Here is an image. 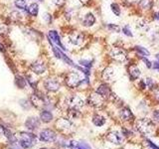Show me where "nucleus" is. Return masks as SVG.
I'll return each instance as SVG.
<instances>
[{"mask_svg":"<svg viewBox=\"0 0 159 149\" xmlns=\"http://www.w3.org/2000/svg\"><path fill=\"white\" fill-rule=\"evenodd\" d=\"M128 75L131 80H136L140 76V70L138 69L136 66L132 65L129 67V69H128Z\"/></svg>","mask_w":159,"mask_h":149,"instance_id":"nucleus-18","label":"nucleus"},{"mask_svg":"<svg viewBox=\"0 0 159 149\" xmlns=\"http://www.w3.org/2000/svg\"><path fill=\"white\" fill-rule=\"evenodd\" d=\"M154 18L159 21V12H157V13H155V14H154Z\"/></svg>","mask_w":159,"mask_h":149,"instance_id":"nucleus-41","label":"nucleus"},{"mask_svg":"<svg viewBox=\"0 0 159 149\" xmlns=\"http://www.w3.org/2000/svg\"><path fill=\"white\" fill-rule=\"evenodd\" d=\"M56 138H57V135L53 130L45 129L41 131V133H40V140H42V141L53 142L56 140Z\"/></svg>","mask_w":159,"mask_h":149,"instance_id":"nucleus-6","label":"nucleus"},{"mask_svg":"<svg viewBox=\"0 0 159 149\" xmlns=\"http://www.w3.org/2000/svg\"><path fill=\"white\" fill-rule=\"evenodd\" d=\"M88 101H89V104H91V106H92L97 107V106H103V98L100 95H99L97 92H95V93H92V95H89Z\"/></svg>","mask_w":159,"mask_h":149,"instance_id":"nucleus-7","label":"nucleus"},{"mask_svg":"<svg viewBox=\"0 0 159 149\" xmlns=\"http://www.w3.org/2000/svg\"><path fill=\"white\" fill-rule=\"evenodd\" d=\"M39 124H40L39 119H37L36 117H29L25 122L26 127H27L28 129H30V130L36 129V128L39 126Z\"/></svg>","mask_w":159,"mask_h":149,"instance_id":"nucleus-14","label":"nucleus"},{"mask_svg":"<svg viewBox=\"0 0 159 149\" xmlns=\"http://www.w3.org/2000/svg\"><path fill=\"white\" fill-rule=\"evenodd\" d=\"M135 51H136L138 54L142 55V56H149L148 50L143 48V47H141V46H136V47H135Z\"/></svg>","mask_w":159,"mask_h":149,"instance_id":"nucleus-26","label":"nucleus"},{"mask_svg":"<svg viewBox=\"0 0 159 149\" xmlns=\"http://www.w3.org/2000/svg\"><path fill=\"white\" fill-rule=\"evenodd\" d=\"M67 103L71 106V109H79L80 107H82L84 106V101L81 96L77 95H70L67 98Z\"/></svg>","mask_w":159,"mask_h":149,"instance_id":"nucleus-5","label":"nucleus"},{"mask_svg":"<svg viewBox=\"0 0 159 149\" xmlns=\"http://www.w3.org/2000/svg\"><path fill=\"white\" fill-rule=\"evenodd\" d=\"M79 64L81 66L85 67L86 69H89L92 66V61H89V60H80Z\"/></svg>","mask_w":159,"mask_h":149,"instance_id":"nucleus-29","label":"nucleus"},{"mask_svg":"<svg viewBox=\"0 0 159 149\" xmlns=\"http://www.w3.org/2000/svg\"><path fill=\"white\" fill-rule=\"evenodd\" d=\"M40 117H41V120L43 122H50L52 119H53V115H52L50 112L44 110V112H41V115H40Z\"/></svg>","mask_w":159,"mask_h":149,"instance_id":"nucleus-23","label":"nucleus"},{"mask_svg":"<svg viewBox=\"0 0 159 149\" xmlns=\"http://www.w3.org/2000/svg\"><path fill=\"white\" fill-rule=\"evenodd\" d=\"M80 1H81V2H82V3H83V4H88V3H89V1H91V0H80Z\"/></svg>","mask_w":159,"mask_h":149,"instance_id":"nucleus-40","label":"nucleus"},{"mask_svg":"<svg viewBox=\"0 0 159 149\" xmlns=\"http://www.w3.org/2000/svg\"><path fill=\"white\" fill-rule=\"evenodd\" d=\"M69 39H70V42L72 44H74L76 46H80L84 41V35L82 33H80V32H73L70 35Z\"/></svg>","mask_w":159,"mask_h":149,"instance_id":"nucleus-10","label":"nucleus"},{"mask_svg":"<svg viewBox=\"0 0 159 149\" xmlns=\"http://www.w3.org/2000/svg\"><path fill=\"white\" fill-rule=\"evenodd\" d=\"M82 81L83 80H81L79 74L76 72H72L70 74H68L67 77H66V84L69 87H71V89L79 87L81 83H82Z\"/></svg>","mask_w":159,"mask_h":149,"instance_id":"nucleus-2","label":"nucleus"},{"mask_svg":"<svg viewBox=\"0 0 159 149\" xmlns=\"http://www.w3.org/2000/svg\"><path fill=\"white\" fill-rule=\"evenodd\" d=\"M120 117L123 119L124 121H130L134 118V115L129 107H123L120 109Z\"/></svg>","mask_w":159,"mask_h":149,"instance_id":"nucleus-12","label":"nucleus"},{"mask_svg":"<svg viewBox=\"0 0 159 149\" xmlns=\"http://www.w3.org/2000/svg\"><path fill=\"white\" fill-rule=\"evenodd\" d=\"M139 6L142 9H149L152 6V0H141L139 2Z\"/></svg>","mask_w":159,"mask_h":149,"instance_id":"nucleus-25","label":"nucleus"},{"mask_svg":"<svg viewBox=\"0 0 159 149\" xmlns=\"http://www.w3.org/2000/svg\"><path fill=\"white\" fill-rule=\"evenodd\" d=\"M71 121L68 120V119H60L59 121H57V126L60 128V129H67V128L71 127Z\"/></svg>","mask_w":159,"mask_h":149,"instance_id":"nucleus-20","label":"nucleus"},{"mask_svg":"<svg viewBox=\"0 0 159 149\" xmlns=\"http://www.w3.org/2000/svg\"><path fill=\"white\" fill-rule=\"evenodd\" d=\"M44 19L46 20V22H48V23H50L52 21L51 15H50V14H48V13H45L44 14Z\"/></svg>","mask_w":159,"mask_h":149,"instance_id":"nucleus-36","label":"nucleus"},{"mask_svg":"<svg viewBox=\"0 0 159 149\" xmlns=\"http://www.w3.org/2000/svg\"><path fill=\"white\" fill-rule=\"evenodd\" d=\"M76 149H91V147L88 144H86V143H79V145H78Z\"/></svg>","mask_w":159,"mask_h":149,"instance_id":"nucleus-33","label":"nucleus"},{"mask_svg":"<svg viewBox=\"0 0 159 149\" xmlns=\"http://www.w3.org/2000/svg\"><path fill=\"white\" fill-rule=\"evenodd\" d=\"M153 69H155L156 71H158V72H159V62L153 63Z\"/></svg>","mask_w":159,"mask_h":149,"instance_id":"nucleus-39","label":"nucleus"},{"mask_svg":"<svg viewBox=\"0 0 159 149\" xmlns=\"http://www.w3.org/2000/svg\"><path fill=\"white\" fill-rule=\"evenodd\" d=\"M157 98L159 99V93H157Z\"/></svg>","mask_w":159,"mask_h":149,"instance_id":"nucleus-44","label":"nucleus"},{"mask_svg":"<svg viewBox=\"0 0 159 149\" xmlns=\"http://www.w3.org/2000/svg\"><path fill=\"white\" fill-rule=\"evenodd\" d=\"M147 142H148V145L150 146V148L151 149H159V147H157L155 144H153L151 141H149V140H147Z\"/></svg>","mask_w":159,"mask_h":149,"instance_id":"nucleus-38","label":"nucleus"},{"mask_svg":"<svg viewBox=\"0 0 159 149\" xmlns=\"http://www.w3.org/2000/svg\"><path fill=\"white\" fill-rule=\"evenodd\" d=\"M49 39H50V41H52V42H54L57 46L61 47L63 50H66V48L62 45V43H61L60 36H59V34H58L57 31L51 30L50 32H49Z\"/></svg>","mask_w":159,"mask_h":149,"instance_id":"nucleus-13","label":"nucleus"},{"mask_svg":"<svg viewBox=\"0 0 159 149\" xmlns=\"http://www.w3.org/2000/svg\"><path fill=\"white\" fill-rule=\"evenodd\" d=\"M52 1H53L56 5H59L60 6V5H62L64 2H65V0H52Z\"/></svg>","mask_w":159,"mask_h":149,"instance_id":"nucleus-37","label":"nucleus"},{"mask_svg":"<svg viewBox=\"0 0 159 149\" xmlns=\"http://www.w3.org/2000/svg\"><path fill=\"white\" fill-rule=\"evenodd\" d=\"M26 10H27V12L30 14V15H32V16H37V15H38V11H39L38 4L32 3V4L29 5Z\"/></svg>","mask_w":159,"mask_h":149,"instance_id":"nucleus-21","label":"nucleus"},{"mask_svg":"<svg viewBox=\"0 0 159 149\" xmlns=\"http://www.w3.org/2000/svg\"><path fill=\"white\" fill-rule=\"evenodd\" d=\"M44 87H46V90H50V92H57L60 89V83L54 79H47L44 81Z\"/></svg>","mask_w":159,"mask_h":149,"instance_id":"nucleus-8","label":"nucleus"},{"mask_svg":"<svg viewBox=\"0 0 159 149\" xmlns=\"http://www.w3.org/2000/svg\"><path fill=\"white\" fill-rule=\"evenodd\" d=\"M41 149H48V148H41Z\"/></svg>","mask_w":159,"mask_h":149,"instance_id":"nucleus-45","label":"nucleus"},{"mask_svg":"<svg viewBox=\"0 0 159 149\" xmlns=\"http://www.w3.org/2000/svg\"><path fill=\"white\" fill-rule=\"evenodd\" d=\"M156 58H157V60H158V61H159V54H158V55H157V56H156Z\"/></svg>","mask_w":159,"mask_h":149,"instance_id":"nucleus-43","label":"nucleus"},{"mask_svg":"<svg viewBox=\"0 0 159 149\" xmlns=\"http://www.w3.org/2000/svg\"><path fill=\"white\" fill-rule=\"evenodd\" d=\"M84 26H86V27H91L95 23V16L92 15V13H88L85 16V18H84Z\"/></svg>","mask_w":159,"mask_h":149,"instance_id":"nucleus-19","label":"nucleus"},{"mask_svg":"<svg viewBox=\"0 0 159 149\" xmlns=\"http://www.w3.org/2000/svg\"><path fill=\"white\" fill-rule=\"evenodd\" d=\"M36 142V136L32 133L28 132H22L21 138H20V145L23 148H30L33 146Z\"/></svg>","mask_w":159,"mask_h":149,"instance_id":"nucleus-1","label":"nucleus"},{"mask_svg":"<svg viewBox=\"0 0 159 149\" xmlns=\"http://www.w3.org/2000/svg\"><path fill=\"white\" fill-rule=\"evenodd\" d=\"M109 56L117 62H124L126 60V54L121 48L114 47L109 51Z\"/></svg>","mask_w":159,"mask_h":149,"instance_id":"nucleus-4","label":"nucleus"},{"mask_svg":"<svg viewBox=\"0 0 159 149\" xmlns=\"http://www.w3.org/2000/svg\"><path fill=\"white\" fill-rule=\"evenodd\" d=\"M146 83H147V84H148V87H150V89H154V87L156 86V84L154 83V81L152 80V79H147L146 80Z\"/></svg>","mask_w":159,"mask_h":149,"instance_id":"nucleus-32","label":"nucleus"},{"mask_svg":"<svg viewBox=\"0 0 159 149\" xmlns=\"http://www.w3.org/2000/svg\"><path fill=\"white\" fill-rule=\"evenodd\" d=\"M141 59H142L143 62L145 63V65H146L147 68H151L152 65H151V62H150V61H148V60L146 59V58H144V57H142V58H141Z\"/></svg>","mask_w":159,"mask_h":149,"instance_id":"nucleus-34","label":"nucleus"},{"mask_svg":"<svg viewBox=\"0 0 159 149\" xmlns=\"http://www.w3.org/2000/svg\"><path fill=\"white\" fill-rule=\"evenodd\" d=\"M92 122H94V124L97 125V126H103V125L106 123V118L100 115H95L94 117H92Z\"/></svg>","mask_w":159,"mask_h":149,"instance_id":"nucleus-22","label":"nucleus"},{"mask_svg":"<svg viewBox=\"0 0 159 149\" xmlns=\"http://www.w3.org/2000/svg\"><path fill=\"white\" fill-rule=\"evenodd\" d=\"M111 11L114 12V15H117V16H120V13H121V11H120V7H119V5L117 4V3H112L111 5Z\"/></svg>","mask_w":159,"mask_h":149,"instance_id":"nucleus-27","label":"nucleus"},{"mask_svg":"<svg viewBox=\"0 0 159 149\" xmlns=\"http://www.w3.org/2000/svg\"><path fill=\"white\" fill-rule=\"evenodd\" d=\"M40 1H43V0H40Z\"/></svg>","mask_w":159,"mask_h":149,"instance_id":"nucleus-46","label":"nucleus"},{"mask_svg":"<svg viewBox=\"0 0 159 149\" xmlns=\"http://www.w3.org/2000/svg\"><path fill=\"white\" fill-rule=\"evenodd\" d=\"M31 103L33 106H35L36 107H42L45 104L44 99L41 95H33L31 96Z\"/></svg>","mask_w":159,"mask_h":149,"instance_id":"nucleus-17","label":"nucleus"},{"mask_svg":"<svg viewBox=\"0 0 159 149\" xmlns=\"http://www.w3.org/2000/svg\"><path fill=\"white\" fill-rule=\"evenodd\" d=\"M122 32H123L124 35H126V36H128V37L133 36V34H132V32H131L130 29H129L128 26H124V27L122 28Z\"/></svg>","mask_w":159,"mask_h":149,"instance_id":"nucleus-31","label":"nucleus"},{"mask_svg":"<svg viewBox=\"0 0 159 149\" xmlns=\"http://www.w3.org/2000/svg\"><path fill=\"white\" fill-rule=\"evenodd\" d=\"M0 51H1V52H5V49H4V47H3V45H2V44H0Z\"/></svg>","mask_w":159,"mask_h":149,"instance_id":"nucleus-42","label":"nucleus"},{"mask_svg":"<svg viewBox=\"0 0 159 149\" xmlns=\"http://www.w3.org/2000/svg\"><path fill=\"white\" fill-rule=\"evenodd\" d=\"M15 5L19 9H27L26 6V0H15Z\"/></svg>","mask_w":159,"mask_h":149,"instance_id":"nucleus-28","label":"nucleus"},{"mask_svg":"<svg viewBox=\"0 0 159 149\" xmlns=\"http://www.w3.org/2000/svg\"><path fill=\"white\" fill-rule=\"evenodd\" d=\"M153 118H154L155 121L159 122V110H156V112H153Z\"/></svg>","mask_w":159,"mask_h":149,"instance_id":"nucleus-35","label":"nucleus"},{"mask_svg":"<svg viewBox=\"0 0 159 149\" xmlns=\"http://www.w3.org/2000/svg\"><path fill=\"white\" fill-rule=\"evenodd\" d=\"M108 29L109 31H111V32H115V33H118V32L120 31V27L117 24H108Z\"/></svg>","mask_w":159,"mask_h":149,"instance_id":"nucleus-30","label":"nucleus"},{"mask_svg":"<svg viewBox=\"0 0 159 149\" xmlns=\"http://www.w3.org/2000/svg\"><path fill=\"white\" fill-rule=\"evenodd\" d=\"M15 83H16V86L18 87L19 89H24L26 86L25 79L20 77V76H16L15 77Z\"/></svg>","mask_w":159,"mask_h":149,"instance_id":"nucleus-24","label":"nucleus"},{"mask_svg":"<svg viewBox=\"0 0 159 149\" xmlns=\"http://www.w3.org/2000/svg\"><path fill=\"white\" fill-rule=\"evenodd\" d=\"M106 139H108L109 142L114 143V144H120L121 141H122V137H121L120 133H118L117 131L109 132L108 134V136H106Z\"/></svg>","mask_w":159,"mask_h":149,"instance_id":"nucleus-11","label":"nucleus"},{"mask_svg":"<svg viewBox=\"0 0 159 149\" xmlns=\"http://www.w3.org/2000/svg\"><path fill=\"white\" fill-rule=\"evenodd\" d=\"M115 76V71L114 68H111V67H108V68H106L103 70V78L105 79L106 81H112L114 80Z\"/></svg>","mask_w":159,"mask_h":149,"instance_id":"nucleus-15","label":"nucleus"},{"mask_svg":"<svg viewBox=\"0 0 159 149\" xmlns=\"http://www.w3.org/2000/svg\"><path fill=\"white\" fill-rule=\"evenodd\" d=\"M97 92L99 95H100L103 98H108V96L111 95V90H109V87L106 86V84H100V86L97 89V92Z\"/></svg>","mask_w":159,"mask_h":149,"instance_id":"nucleus-16","label":"nucleus"},{"mask_svg":"<svg viewBox=\"0 0 159 149\" xmlns=\"http://www.w3.org/2000/svg\"><path fill=\"white\" fill-rule=\"evenodd\" d=\"M31 70L37 75L44 74L46 72V66L42 61H36L31 65Z\"/></svg>","mask_w":159,"mask_h":149,"instance_id":"nucleus-9","label":"nucleus"},{"mask_svg":"<svg viewBox=\"0 0 159 149\" xmlns=\"http://www.w3.org/2000/svg\"><path fill=\"white\" fill-rule=\"evenodd\" d=\"M136 128L140 131V132L147 134V133H149L152 131L153 122L151 120H149V119H147V118L140 119V120H138L136 122Z\"/></svg>","mask_w":159,"mask_h":149,"instance_id":"nucleus-3","label":"nucleus"}]
</instances>
